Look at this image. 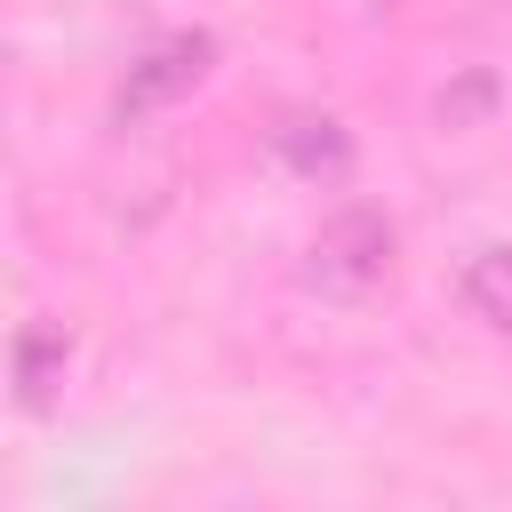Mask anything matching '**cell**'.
<instances>
[{"label":"cell","mask_w":512,"mask_h":512,"mask_svg":"<svg viewBox=\"0 0 512 512\" xmlns=\"http://www.w3.org/2000/svg\"><path fill=\"white\" fill-rule=\"evenodd\" d=\"M208 64H216V40H208V32H168V40H152V48L128 64V80H120V120H144V112L192 96V88L208 80Z\"/></svg>","instance_id":"obj_2"},{"label":"cell","mask_w":512,"mask_h":512,"mask_svg":"<svg viewBox=\"0 0 512 512\" xmlns=\"http://www.w3.org/2000/svg\"><path fill=\"white\" fill-rule=\"evenodd\" d=\"M272 152H280L296 176H344V160H352V144H344V128H336L328 112H288V120L272 128Z\"/></svg>","instance_id":"obj_4"},{"label":"cell","mask_w":512,"mask_h":512,"mask_svg":"<svg viewBox=\"0 0 512 512\" xmlns=\"http://www.w3.org/2000/svg\"><path fill=\"white\" fill-rule=\"evenodd\" d=\"M304 280H312L320 296H336V304L384 288V280H392V216L368 208V200H344V208L312 232V248H304Z\"/></svg>","instance_id":"obj_1"},{"label":"cell","mask_w":512,"mask_h":512,"mask_svg":"<svg viewBox=\"0 0 512 512\" xmlns=\"http://www.w3.org/2000/svg\"><path fill=\"white\" fill-rule=\"evenodd\" d=\"M456 304H464L480 328L512 336V240H488V248H472V256L456 264Z\"/></svg>","instance_id":"obj_3"},{"label":"cell","mask_w":512,"mask_h":512,"mask_svg":"<svg viewBox=\"0 0 512 512\" xmlns=\"http://www.w3.org/2000/svg\"><path fill=\"white\" fill-rule=\"evenodd\" d=\"M488 112H496V72H456V80L440 88V104H432L440 128H480Z\"/></svg>","instance_id":"obj_6"},{"label":"cell","mask_w":512,"mask_h":512,"mask_svg":"<svg viewBox=\"0 0 512 512\" xmlns=\"http://www.w3.org/2000/svg\"><path fill=\"white\" fill-rule=\"evenodd\" d=\"M64 360H72L64 328H24V336H16V400H24V408H48L56 384H64Z\"/></svg>","instance_id":"obj_5"}]
</instances>
